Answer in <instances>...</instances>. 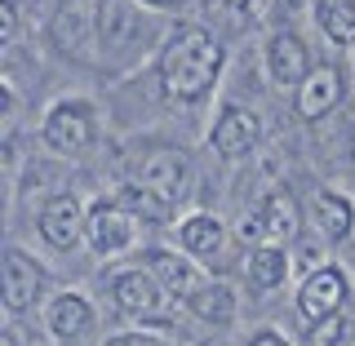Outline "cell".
<instances>
[{"label": "cell", "instance_id": "d4e9b609", "mask_svg": "<svg viewBox=\"0 0 355 346\" xmlns=\"http://www.w3.org/2000/svg\"><path fill=\"white\" fill-rule=\"evenodd\" d=\"M107 346H160L147 333H120V338H107Z\"/></svg>", "mask_w": 355, "mask_h": 346}, {"label": "cell", "instance_id": "83f0119b", "mask_svg": "<svg viewBox=\"0 0 355 346\" xmlns=\"http://www.w3.org/2000/svg\"><path fill=\"white\" fill-rule=\"evenodd\" d=\"M351 133H355V129H351ZM351 151H355V138H351Z\"/></svg>", "mask_w": 355, "mask_h": 346}, {"label": "cell", "instance_id": "603a6c76", "mask_svg": "<svg viewBox=\"0 0 355 346\" xmlns=\"http://www.w3.org/2000/svg\"><path fill=\"white\" fill-rule=\"evenodd\" d=\"M253 9H258V0H209V14L227 18L231 27H244L253 18Z\"/></svg>", "mask_w": 355, "mask_h": 346}, {"label": "cell", "instance_id": "3957f363", "mask_svg": "<svg viewBox=\"0 0 355 346\" xmlns=\"http://www.w3.org/2000/svg\"><path fill=\"white\" fill-rule=\"evenodd\" d=\"M111 297H116V306L125 311L129 320H155V325H169V302H173V297L155 284V275L147 271V266L111 275Z\"/></svg>", "mask_w": 355, "mask_h": 346}, {"label": "cell", "instance_id": "4316f807", "mask_svg": "<svg viewBox=\"0 0 355 346\" xmlns=\"http://www.w3.org/2000/svg\"><path fill=\"white\" fill-rule=\"evenodd\" d=\"M138 5H147V9H160V14H173V9H182L187 0H138Z\"/></svg>", "mask_w": 355, "mask_h": 346}, {"label": "cell", "instance_id": "d6986e66", "mask_svg": "<svg viewBox=\"0 0 355 346\" xmlns=\"http://www.w3.org/2000/svg\"><path fill=\"white\" fill-rule=\"evenodd\" d=\"M288 275V258L280 244H258V249L249 253V280L253 288H262V293H271V288H280Z\"/></svg>", "mask_w": 355, "mask_h": 346}, {"label": "cell", "instance_id": "8fae6325", "mask_svg": "<svg viewBox=\"0 0 355 346\" xmlns=\"http://www.w3.org/2000/svg\"><path fill=\"white\" fill-rule=\"evenodd\" d=\"M342 103V71L338 67H311V76L297 85V116L302 120H324Z\"/></svg>", "mask_w": 355, "mask_h": 346}, {"label": "cell", "instance_id": "ba28073f", "mask_svg": "<svg viewBox=\"0 0 355 346\" xmlns=\"http://www.w3.org/2000/svg\"><path fill=\"white\" fill-rule=\"evenodd\" d=\"M85 240L94 253H120L133 244V218L125 209L116 205V200H98V205H89V227H85Z\"/></svg>", "mask_w": 355, "mask_h": 346}, {"label": "cell", "instance_id": "30bf717a", "mask_svg": "<svg viewBox=\"0 0 355 346\" xmlns=\"http://www.w3.org/2000/svg\"><path fill=\"white\" fill-rule=\"evenodd\" d=\"M266 71H271V80L280 89H297L311 76V53L302 36H293V31H275L271 40H266Z\"/></svg>", "mask_w": 355, "mask_h": 346}, {"label": "cell", "instance_id": "7a4b0ae2", "mask_svg": "<svg viewBox=\"0 0 355 346\" xmlns=\"http://www.w3.org/2000/svg\"><path fill=\"white\" fill-rule=\"evenodd\" d=\"M191 155L178 151V147H155L142 155L138 173H133V187H138L142 196H151L155 205L169 214V209H178L187 196H191Z\"/></svg>", "mask_w": 355, "mask_h": 346}, {"label": "cell", "instance_id": "44dd1931", "mask_svg": "<svg viewBox=\"0 0 355 346\" xmlns=\"http://www.w3.org/2000/svg\"><path fill=\"white\" fill-rule=\"evenodd\" d=\"M85 31H89L85 14H80L76 5H62L58 22H53V40H58V49H62V53H76V49L85 44Z\"/></svg>", "mask_w": 355, "mask_h": 346}, {"label": "cell", "instance_id": "ffe728a7", "mask_svg": "<svg viewBox=\"0 0 355 346\" xmlns=\"http://www.w3.org/2000/svg\"><path fill=\"white\" fill-rule=\"evenodd\" d=\"M315 222H320V231H324L329 240H347L351 231H355L351 200H342L338 191H320L315 196Z\"/></svg>", "mask_w": 355, "mask_h": 346}, {"label": "cell", "instance_id": "cb8c5ba5", "mask_svg": "<svg viewBox=\"0 0 355 346\" xmlns=\"http://www.w3.org/2000/svg\"><path fill=\"white\" fill-rule=\"evenodd\" d=\"M0 36H5V40H18V36H22V22H18V0H5V5H0Z\"/></svg>", "mask_w": 355, "mask_h": 346}, {"label": "cell", "instance_id": "7402d4cb", "mask_svg": "<svg viewBox=\"0 0 355 346\" xmlns=\"http://www.w3.org/2000/svg\"><path fill=\"white\" fill-rule=\"evenodd\" d=\"M342 333H347V320L342 315H324V320H311L302 346H342Z\"/></svg>", "mask_w": 355, "mask_h": 346}, {"label": "cell", "instance_id": "277c9868", "mask_svg": "<svg viewBox=\"0 0 355 346\" xmlns=\"http://www.w3.org/2000/svg\"><path fill=\"white\" fill-rule=\"evenodd\" d=\"M94 133H98L94 129V107H89L85 98H62V103H53L49 116H44V142L62 155L85 151L89 142H94Z\"/></svg>", "mask_w": 355, "mask_h": 346}, {"label": "cell", "instance_id": "5b68a950", "mask_svg": "<svg viewBox=\"0 0 355 346\" xmlns=\"http://www.w3.org/2000/svg\"><path fill=\"white\" fill-rule=\"evenodd\" d=\"M209 142H214V151L227 155V160L249 155V151L262 142V120H258V111H249V107H240V103H227V107L218 111L214 129H209Z\"/></svg>", "mask_w": 355, "mask_h": 346}, {"label": "cell", "instance_id": "4fadbf2b", "mask_svg": "<svg viewBox=\"0 0 355 346\" xmlns=\"http://www.w3.org/2000/svg\"><path fill=\"white\" fill-rule=\"evenodd\" d=\"M142 266H147V271L155 275V284H160L169 297H178V302H182V297H191L196 288H200V271H196V266L182 258V253L151 249L147 258H142Z\"/></svg>", "mask_w": 355, "mask_h": 346}, {"label": "cell", "instance_id": "7c38bea8", "mask_svg": "<svg viewBox=\"0 0 355 346\" xmlns=\"http://www.w3.org/2000/svg\"><path fill=\"white\" fill-rule=\"evenodd\" d=\"M44 288V266L36 258H27L22 249L5 253V306L9 311H27Z\"/></svg>", "mask_w": 355, "mask_h": 346}, {"label": "cell", "instance_id": "9a60e30c", "mask_svg": "<svg viewBox=\"0 0 355 346\" xmlns=\"http://www.w3.org/2000/svg\"><path fill=\"white\" fill-rule=\"evenodd\" d=\"M89 325H94V306H89L80 293L53 297V306H49V333H58V338H80Z\"/></svg>", "mask_w": 355, "mask_h": 346}, {"label": "cell", "instance_id": "52a82bcc", "mask_svg": "<svg viewBox=\"0 0 355 346\" xmlns=\"http://www.w3.org/2000/svg\"><path fill=\"white\" fill-rule=\"evenodd\" d=\"M342 306H347V275L338 266H315L297 288V311L306 320H324V315H338Z\"/></svg>", "mask_w": 355, "mask_h": 346}, {"label": "cell", "instance_id": "6da1fadb", "mask_svg": "<svg viewBox=\"0 0 355 346\" xmlns=\"http://www.w3.org/2000/svg\"><path fill=\"white\" fill-rule=\"evenodd\" d=\"M227 67V44L200 22H182L160 49V89L173 107H191L218 85Z\"/></svg>", "mask_w": 355, "mask_h": 346}, {"label": "cell", "instance_id": "9c48e42d", "mask_svg": "<svg viewBox=\"0 0 355 346\" xmlns=\"http://www.w3.org/2000/svg\"><path fill=\"white\" fill-rule=\"evenodd\" d=\"M244 236L258 244H284L297 236V205L288 191H275L262 200V209L253 218H244Z\"/></svg>", "mask_w": 355, "mask_h": 346}, {"label": "cell", "instance_id": "484cf974", "mask_svg": "<svg viewBox=\"0 0 355 346\" xmlns=\"http://www.w3.org/2000/svg\"><path fill=\"white\" fill-rule=\"evenodd\" d=\"M249 346H288V342L280 338V333H271V329H262V333H253V338H249Z\"/></svg>", "mask_w": 355, "mask_h": 346}, {"label": "cell", "instance_id": "ac0fdd59", "mask_svg": "<svg viewBox=\"0 0 355 346\" xmlns=\"http://www.w3.org/2000/svg\"><path fill=\"white\" fill-rule=\"evenodd\" d=\"M315 22L333 44H342V49L355 44V0H320Z\"/></svg>", "mask_w": 355, "mask_h": 346}, {"label": "cell", "instance_id": "5bb4252c", "mask_svg": "<svg viewBox=\"0 0 355 346\" xmlns=\"http://www.w3.org/2000/svg\"><path fill=\"white\" fill-rule=\"evenodd\" d=\"M98 40H103L107 53H120L129 44H138V22L125 9V0H98Z\"/></svg>", "mask_w": 355, "mask_h": 346}, {"label": "cell", "instance_id": "8992f818", "mask_svg": "<svg viewBox=\"0 0 355 346\" xmlns=\"http://www.w3.org/2000/svg\"><path fill=\"white\" fill-rule=\"evenodd\" d=\"M40 236L53 244V249H76L85 240V227H89V209L80 205L76 196H53L40 205Z\"/></svg>", "mask_w": 355, "mask_h": 346}, {"label": "cell", "instance_id": "2e32d148", "mask_svg": "<svg viewBox=\"0 0 355 346\" xmlns=\"http://www.w3.org/2000/svg\"><path fill=\"white\" fill-rule=\"evenodd\" d=\"M222 244H227V231H222L218 218L196 214V218L182 222V249L191 253V258H218Z\"/></svg>", "mask_w": 355, "mask_h": 346}, {"label": "cell", "instance_id": "e0dca14e", "mask_svg": "<svg viewBox=\"0 0 355 346\" xmlns=\"http://www.w3.org/2000/svg\"><path fill=\"white\" fill-rule=\"evenodd\" d=\"M191 315H200L205 325H231L236 320V293L227 284H200L191 297H187Z\"/></svg>", "mask_w": 355, "mask_h": 346}]
</instances>
